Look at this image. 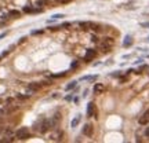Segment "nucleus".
Segmentation results:
<instances>
[{
	"instance_id": "1",
	"label": "nucleus",
	"mask_w": 149,
	"mask_h": 143,
	"mask_svg": "<svg viewBox=\"0 0 149 143\" xmlns=\"http://www.w3.org/2000/svg\"><path fill=\"white\" fill-rule=\"evenodd\" d=\"M15 138L17 139H21V140H26V139H29L30 136H32V134L29 132V128L28 127H21L18 128L15 131Z\"/></svg>"
},
{
	"instance_id": "2",
	"label": "nucleus",
	"mask_w": 149,
	"mask_h": 143,
	"mask_svg": "<svg viewBox=\"0 0 149 143\" xmlns=\"http://www.w3.org/2000/svg\"><path fill=\"white\" fill-rule=\"evenodd\" d=\"M42 88H43L42 81H32V83L28 84V90H29L30 94H32V92H39Z\"/></svg>"
},
{
	"instance_id": "3",
	"label": "nucleus",
	"mask_w": 149,
	"mask_h": 143,
	"mask_svg": "<svg viewBox=\"0 0 149 143\" xmlns=\"http://www.w3.org/2000/svg\"><path fill=\"white\" fill-rule=\"evenodd\" d=\"M23 12H28V14H39L43 11L42 7H36V6H23L22 8Z\"/></svg>"
},
{
	"instance_id": "4",
	"label": "nucleus",
	"mask_w": 149,
	"mask_h": 143,
	"mask_svg": "<svg viewBox=\"0 0 149 143\" xmlns=\"http://www.w3.org/2000/svg\"><path fill=\"white\" fill-rule=\"evenodd\" d=\"M95 56H97V50L90 48V50L86 51V55L83 56V61H84V62H90V61H93Z\"/></svg>"
},
{
	"instance_id": "5",
	"label": "nucleus",
	"mask_w": 149,
	"mask_h": 143,
	"mask_svg": "<svg viewBox=\"0 0 149 143\" xmlns=\"http://www.w3.org/2000/svg\"><path fill=\"white\" fill-rule=\"evenodd\" d=\"M94 134V127H93V124H86L83 127V135L84 136H87V138H91Z\"/></svg>"
},
{
	"instance_id": "6",
	"label": "nucleus",
	"mask_w": 149,
	"mask_h": 143,
	"mask_svg": "<svg viewBox=\"0 0 149 143\" xmlns=\"http://www.w3.org/2000/svg\"><path fill=\"white\" fill-rule=\"evenodd\" d=\"M95 106H94V102H90L89 105H87V110H86V114L87 117H94V113H95Z\"/></svg>"
},
{
	"instance_id": "7",
	"label": "nucleus",
	"mask_w": 149,
	"mask_h": 143,
	"mask_svg": "<svg viewBox=\"0 0 149 143\" xmlns=\"http://www.w3.org/2000/svg\"><path fill=\"white\" fill-rule=\"evenodd\" d=\"M138 122H140L141 125H146L149 124V110H146L144 114L140 117V120H138Z\"/></svg>"
},
{
	"instance_id": "8",
	"label": "nucleus",
	"mask_w": 149,
	"mask_h": 143,
	"mask_svg": "<svg viewBox=\"0 0 149 143\" xmlns=\"http://www.w3.org/2000/svg\"><path fill=\"white\" fill-rule=\"evenodd\" d=\"M90 29L93 30L94 33H102V32H104L102 26H101L100 23H94V22H91V23H90Z\"/></svg>"
},
{
	"instance_id": "9",
	"label": "nucleus",
	"mask_w": 149,
	"mask_h": 143,
	"mask_svg": "<svg viewBox=\"0 0 149 143\" xmlns=\"http://www.w3.org/2000/svg\"><path fill=\"white\" fill-rule=\"evenodd\" d=\"M98 43H104V44H108V46H113V44H115V39H113V37H109V36H104Z\"/></svg>"
},
{
	"instance_id": "10",
	"label": "nucleus",
	"mask_w": 149,
	"mask_h": 143,
	"mask_svg": "<svg viewBox=\"0 0 149 143\" xmlns=\"http://www.w3.org/2000/svg\"><path fill=\"white\" fill-rule=\"evenodd\" d=\"M105 91V85L101 83H97L95 85H94V94H102Z\"/></svg>"
},
{
	"instance_id": "11",
	"label": "nucleus",
	"mask_w": 149,
	"mask_h": 143,
	"mask_svg": "<svg viewBox=\"0 0 149 143\" xmlns=\"http://www.w3.org/2000/svg\"><path fill=\"white\" fill-rule=\"evenodd\" d=\"M98 47L102 52H109L112 50V46H108V44H104V43H98Z\"/></svg>"
},
{
	"instance_id": "12",
	"label": "nucleus",
	"mask_w": 149,
	"mask_h": 143,
	"mask_svg": "<svg viewBox=\"0 0 149 143\" xmlns=\"http://www.w3.org/2000/svg\"><path fill=\"white\" fill-rule=\"evenodd\" d=\"M131 44H133V37H131L130 35H127L126 37H124V41H123V47H130Z\"/></svg>"
},
{
	"instance_id": "13",
	"label": "nucleus",
	"mask_w": 149,
	"mask_h": 143,
	"mask_svg": "<svg viewBox=\"0 0 149 143\" xmlns=\"http://www.w3.org/2000/svg\"><path fill=\"white\" fill-rule=\"evenodd\" d=\"M98 79V74H93V76H83L80 81H95Z\"/></svg>"
},
{
	"instance_id": "14",
	"label": "nucleus",
	"mask_w": 149,
	"mask_h": 143,
	"mask_svg": "<svg viewBox=\"0 0 149 143\" xmlns=\"http://www.w3.org/2000/svg\"><path fill=\"white\" fill-rule=\"evenodd\" d=\"M80 120H82V116H80V114H79V116H76V117H74L73 120H72V122H70V127H72V128H76L77 125H79Z\"/></svg>"
},
{
	"instance_id": "15",
	"label": "nucleus",
	"mask_w": 149,
	"mask_h": 143,
	"mask_svg": "<svg viewBox=\"0 0 149 143\" xmlns=\"http://www.w3.org/2000/svg\"><path fill=\"white\" fill-rule=\"evenodd\" d=\"M29 98H30V94H28V95L17 94V95H15V99H18V101H21V102H23V101H28Z\"/></svg>"
},
{
	"instance_id": "16",
	"label": "nucleus",
	"mask_w": 149,
	"mask_h": 143,
	"mask_svg": "<svg viewBox=\"0 0 149 143\" xmlns=\"http://www.w3.org/2000/svg\"><path fill=\"white\" fill-rule=\"evenodd\" d=\"M77 87V81H70L69 84L65 87V91H70V90H74Z\"/></svg>"
},
{
	"instance_id": "17",
	"label": "nucleus",
	"mask_w": 149,
	"mask_h": 143,
	"mask_svg": "<svg viewBox=\"0 0 149 143\" xmlns=\"http://www.w3.org/2000/svg\"><path fill=\"white\" fill-rule=\"evenodd\" d=\"M68 72H61V73H54L51 74V79H61V77H66Z\"/></svg>"
},
{
	"instance_id": "18",
	"label": "nucleus",
	"mask_w": 149,
	"mask_h": 143,
	"mask_svg": "<svg viewBox=\"0 0 149 143\" xmlns=\"http://www.w3.org/2000/svg\"><path fill=\"white\" fill-rule=\"evenodd\" d=\"M77 67H79V61H73V62L70 63V69H72V70L74 69V70H76Z\"/></svg>"
},
{
	"instance_id": "19",
	"label": "nucleus",
	"mask_w": 149,
	"mask_h": 143,
	"mask_svg": "<svg viewBox=\"0 0 149 143\" xmlns=\"http://www.w3.org/2000/svg\"><path fill=\"white\" fill-rule=\"evenodd\" d=\"M73 95H74L73 92H72V94H69V95H66V96L64 98V99H65V102H70V101H72V99H73Z\"/></svg>"
},
{
	"instance_id": "20",
	"label": "nucleus",
	"mask_w": 149,
	"mask_h": 143,
	"mask_svg": "<svg viewBox=\"0 0 149 143\" xmlns=\"http://www.w3.org/2000/svg\"><path fill=\"white\" fill-rule=\"evenodd\" d=\"M146 69H148V65H142V66L140 67V69L137 70V73H142V72H144V70H146Z\"/></svg>"
},
{
	"instance_id": "21",
	"label": "nucleus",
	"mask_w": 149,
	"mask_h": 143,
	"mask_svg": "<svg viewBox=\"0 0 149 143\" xmlns=\"http://www.w3.org/2000/svg\"><path fill=\"white\" fill-rule=\"evenodd\" d=\"M43 32H44V30H43V29H40V30H33V32H32V36H36V35H42Z\"/></svg>"
},
{
	"instance_id": "22",
	"label": "nucleus",
	"mask_w": 149,
	"mask_h": 143,
	"mask_svg": "<svg viewBox=\"0 0 149 143\" xmlns=\"http://www.w3.org/2000/svg\"><path fill=\"white\" fill-rule=\"evenodd\" d=\"M91 41H94V43H98V41H100V39H98V36L93 35V36H91Z\"/></svg>"
},
{
	"instance_id": "23",
	"label": "nucleus",
	"mask_w": 149,
	"mask_h": 143,
	"mask_svg": "<svg viewBox=\"0 0 149 143\" xmlns=\"http://www.w3.org/2000/svg\"><path fill=\"white\" fill-rule=\"evenodd\" d=\"M69 26H72V23L70 22H64L62 25H61V28H69Z\"/></svg>"
},
{
	"instance_id": "24",
	"label": "nucleus",
	"mask_w": 149,
	"mask_h": 143,
	"mask_svg": "<svg viewBox=\"0 0 149 143\" xmlns=\"http://www.w3.org/2000/svg\"><path fill=\"white\" fill-rule=\"evenodd\" d=\"M53 17H54V19H61V18H64L65 15H64V14H55V15H53Z\"/></svg>"
},
{
	"instance_id": "25",
	"label": "nucleus",
	"mask_w": 149,
	"mask_h": 143,
	"mask_svg": "<svg viewBox=\"0 0 149 143\" xmlns=\"http://www.w3.org/2000/svg\"><path fill=\"white\" fill-rule=\"evenodd\" d=\"M110 76H112V77H120V76H121V72H116V73H112Z\"/></svg>"
},
{
	"instance_id": "26",
	"label": "nucleus",
	"mask_w": 149,
	"mask_h": 143,
	"mask_svg": "<svg viewBox=\"0 0 149 143\" xmlns=\"http://www.w3.org/2000/svg\"><path fill=\"white\" fill-rule=\"evenodd\" d=\"M72 101H73V103H74V105H77V103H79V101H80V98H79V96H73V99H72Z\"/></svg>"
},
{
	"instance_id": "27",
	"label": "nucleus",
	"mask_w": 149,
	"mask_h": 143,
	"mask_svg": "<svg viewBox=\"0 0 149 143\" xmlns=\"http://www.w3.org/2000/svg\"><path fill=\"white\" fill-rule=\"evenodd\" d=\"M55 2H58V3H61V4H65V3H69L70 0H55Z\"/></svg>"
},
{
	"instance_id": "28",
	"label": "nucleus",
	"mask_w": 149,
	"mask_h": 143,
	"mask_svg": "<svg viewBox=\"0 0 149 143\" xmlns=\"http://www.w3.org/2000/svg\"><path fill=\"white\" fill-rule=\"evenodd\" d=\"M26 40H28V39H26V37H21V40H18V44H22V43H25Z\"/></svg>"
},
{
	"instance_id": "29",
	"label": "nucleus",
	"mask_w": 149,
	"mask_h": 143,
	"mask_svg": "<svg viewBox=\"0 0 149 143\" xmlns=\"http://www.w3.org/2000/svg\"><path fill=\"white\" fill-rule=\"evenodd\" d=\"M144 135H145V136H146V138H149V127H148L146 129H145V132H144Z\"/></svg>"
},
{
	"instance_id": "30",
	"label": "nucleus",
	"mask_w": 149,
	"mask_h": 143,
	"mask_svg": "<svg viewBox=\"0 0 149 143\" xmlns=\"http://www.w3.org/2000/svg\"><path fill=\"white\" fill-rule=\"evenodd\" d=\"M127 80H128V77L124 76V77H121V79H120V83H124V81H127Z\"/></svg>"
},
{
	"instance_id": "31",
	"label": "nucleus",
	"mask_w": 149,
	"mask_h": 143,
	"mask_svg": "<svg viewBox=\"0 0 149 143\" xmlns=\"http://www.w3.org/2000/svg\"><path fill=\"white\" fill-rule=\"evenodd\" d=\"M141 26H144V28H148V29H149V22H144V23H141Z\"/></svg>"
},
{
	"instance_id": "32",
	"label": "nucleus",
	"mask_w": 149,
	"mask_h": 143,
	"mask_svg": "<svg viewBox=\"0 0 149 143\" xmlns=\"http://www.w3.org/2000/svg\"><path fill=\"white\" fill-rule=\"evenodd\" d=\"M14 48H15V44H13V46H10V47H8V50H10V51H14Z\"/></svg>"
},
{
	"instance_id": "33",
	"label": "nucleus",
	"mask_w": 149,
	"mask_h": 143,
	"mask_svg": "<svg viewBox=\"0 0 149 143\" xmlns=\"http://www.w3.org/2000/svg\"><path fill=\"white\" fill-rule=\"evenodd\" d=\"M6 36H7V32H4V33H2V35H0V40H2V39H3V37H6Z\"/></svg>"
},
{
	"instance_id": "34",
	"label": "nucleus",
	"mask_w": 149,
	"mask_h": 143,
	"mask_svg": "<svg viewBox=\"0 0 149 143\" xmlns=\"http://www.w3.org/2000/svg\"><path fill=\"white\" fill-rule=\"evenodd\" d=\"M89 95V90H84V92H83V96H87Z\"/></svg>"
},
{
	"instance_id": "35",
	"label": "nucleus",
	"mask_w": 149,
	"mask_h": 143,
	"mask_svg": "<svg viewBox=\"0 0 149 143\" xmlns=\"http://www.w3.org/2000/svg\"><path fill=\"white\" fill-rule=\"evenodd\" d=\"M0 103H2V101H0Z\"/></svg>"
}]
</instances>
